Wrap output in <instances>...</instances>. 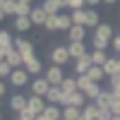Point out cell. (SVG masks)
Returning a JSON list of instances; mask_svg holds the SVG:
<instances>
[{"label": "cell", "instance_id": "6da1fadb", "mask_svg": "<svg viewBox=\"0 0 120 120\" xmlns=\"http://www.w3.org/2000/svg\"><path fill=\"white\" fill-rule=\"evenodd\" d=\"M43 77L48 79V84L51 86H60V82L65 79V72H63V67L60 65H48V70H43Z\"/></svg>", "mask_w": 120, "mask_h": 120}, {"label": "cell", "instance_id": "7a4b0ae2", "mask_svg": "<svg viewBox=\"0 0 120 120\" xmlns=\"http://www.w3.org/2000/svg\"><path fill=\"white\" fill-rule=\"evenodd\" d=\"M86 101H89V98H86V94L77 89V91H72V94H65V96H63V103H60V106H75V108H84V106H86Z\"/></svg>", "mask_w": 120, "mask_h": 120}, {"label": "cell", "instance_id": "3957f363", "mask_svg": "<svg viewBox=\"0 0 120 120\" xmlns=\"http://www.w3.org/2000/svg\"><path fill=\"white\" fill-rule=\"evenodd\" d=\"M70 60H72V58H70L67 46H55L53 51H51V63H53V65H60V67H63V65L70 63Z\"/></svg>", "mask_w": 120, "mask_h": 120}, {"label": "cell", "instance_id": "277c9868", "mask_svg": "<svg viewBox=\"0 0 120 120\" xmlns=\"http://www.w3.org/2000/svg\"><path fill=\"white\" fill-rule=\"evenodd\" d=\"M10 84L17 86V89L26 86V84H29V72H26L24 67H15V70H12V75H10Z\"/></svg>", "mask_w": 120, "mask_h": 120}, {"label": "cell", "instance_id": "5b68a950", "mask_svg": "<svg viewBox=\"0 0 120 120\" xmlns=\"http://www.w3.org/2000/svg\"><path fill=\"white\" fill-rule=\"evenodd\" d=\"M24 70L29 75H43V65H41V60L36 55H26L24 58Z\"/></svg>", "mask_w": 120, "mask_h": 120}, {"label": "cell", "instance_id": "8992f818", "mask_svg": "<svg viewBox=\"0 0 120 120\" xmlns=\"http://www.w3.org/2000/svg\"><path fill=\"white\" fill-rule=\"evenodd\" d=\"M48 89H51V84H48V79H46L43 75H41V77H36L34 82H31V94H36V96H43V98H46Z\"/></svg>", "mask_w": 120, "mask_h": 120}, {"label": "cell", "instance_id": "52a82bcc", "mask_svg": "<svg viewBox=\"0 0 120 120\" xmlns=\"http://www.w3.org/2000/svg\"><path fill=\"white\" fill-rule=\"evenodd\" d=\"M67 51H70V58H72V60H77V58H84V55L89 53L84 41H70V43H67Z\"/></svg>", "mask_w": 120, "mask_h": 120}, {"label": "cell", "instance_id": "ba28073f", "mask_svg": "<svg viewBox=\"0 0 120 120\" xmlns=\"http://www.w3.org/2000/svg\"><path fill=\"white\" fill-rule=\"evenodd\" d=\"M26 106H29V111H34L36 115H41V113L46 111V106H48V103H46V98H43V96L31 94V96H29V103H26Z\"/></svg>", "mask_w": 120, "mask_h": 120}, {"label": "cell", "instance_id": "9c48e42d", "mask_svg": "<svg viewBox=\"0 0 120 120\" xmlns=\"http://www.w3.org/2000/svg\"><path fill=\"white\" fill-rule=\"evenodd\" d=\"M84 38H86V26H82V24H72V26H70L67 43L70 41H84Z\"/></svg>", "mask_w": 120, "mask_h": 120}, {"label": "cell", "instance_id": "30bf717a", "mask_svg": "<svg viewBox=\"0 0 120 120\" xmlns=\"http://www.w3.org/2000/svg\"><path fill=\"white\" fill-rule=\"evenodd\" d=\"M113 101H115L113 89H101V94H98V98H96V106H98V108H111Z\"/></svg>", "mask_w": 120, "mask_h": 120}, {"label": "cell", "instance_id": "8fae6325", "mask_svg": "<svg viewBox=\"0 0 120 120\" xmlns=\"http://www.w3.org/2000/svg\"><path fill=\"white\" fill-rule=\"evenodd\" d=\"M15 48H17V51L22 53L24 58H26V55H34V43L29 41V38H22V36H17V38H15Z\"/></svg>", "mask_w": 120, "mask_h": 120}, {"label": "cell", "instance_id": "7c38bea8", "mask_svg": "<svg viewBox=\"0 0 120 120\" xmlns=\"http://www.w3.org/2000/svg\"><path fill=\"white\" fill-rule=\"evenodd\" d=\"M91 65H94L91 63V53H86L84 58H77L75 60V75H86Z\"/></svg>", "mask_w": 120, "mask_h": 120}, {"label": "cell", "instance_id": "4fadbf2b", "mask_svg": "<svg viewBox=\"0 0 120 120\" xmlns=\"http://www.w3.org/2000/svg\"><path fill=\"white\" fill-rule=\"evenodd\" d=\"M5 60L12 67H24V55L17 51V48H10V51H5Z\"/></svg>", "mask_w": 120, "mask_h": 120}, {"label": "cell", "instance_id": "5bb4252c", "mask_svg": "<svg viewBox=\"0 0 120 120\" xmlns=\"http://www.w3.org/2000/svg\"><path fill=\"white\" fill-rule=\"evenodd\" d=\"M26 103H29V96H24V94H12L10 96V108H12L15 113H19L22 108H26Z\"/></svg>", "mask_w": 120, "mask_h": 120}, {"label": "cell", "instance_id": "9a60e30c", "mask_svg": "<svg viewBox=\"0 0 120 120\" xmlns=\"http://www.w3.org/2000/svg\"><path fill=\"white\" fill-rule=\"evenodd\" d=\"M103 67V72H106V77H113V75H120V60L118 58H111L108 55V60L101 65Z\"/></svg>", "mask_w": 120, "mask_h": 120}, {"label": "cell", "instance_id": "2e32d148", "mask_svg": "<svg viewBox=\"0 0 120 120\" xmlns=\"http://www.w3.org/2000/svg\"><path fill=\"white\" fill-rule=\"evenodd\" d=\"M94 36H98V38H106V41H111V38L115 36L113 34V26L108 24V22H101L96 29H94Z\"/></svg>", "mask_w": 120, "mask_h": 120}, {"label": "cell", "instance_id": "e0dca14e", "mask_svg": "<svg viewBox=\"0 0 120 120\" xmlns=\"http://www.w3.org/2000/svg\"><path fill=\"white\" fill-rule=\"evenodd\" d=\"M63 89H60V86H51V89H48V94H46V101L48 103H53V106H60V103H63Z\"/></svg>", "mask_w": 120, "mask_h": 120}, {"label": "cell", "instance_id": "ac0fdd59", "mask_svg": "<svg viewBox=\"0 0 120 120\" xmlns=\"http://www.w3.org/2000/svg\"><path fill=\"white\" fill-rule=\"evenodd\" d=\"M34 26V22H31V17H24V15H17L15 17V29L19 34H24V31H29V29Z\"/></svg>", "mask_w": 120, "mask_h": 120}, {"label": "cell", "instance_id": "d6986e66", "mask_svg": "<svg viewBox=\"0 0 120 120\" xmlns=\"http://www.w3.org/2000/svg\"><path fill=\"white\" fill-rule=\"evenodd\" d=\"M29 17H31L34 26H43V24H46V19H48V12H46L43 7H34V10H31V15H29Z\"/></svg>", "mask_w": 120, "mask_h": 120}, {"label": "cell", "instance_id": "ffe728a7", "mask_svg": "<svg viewBox=\"0 0 120 120\" xmlns=\"http://www.w3.org/2000/svg\"><path fill=\"white\" fill-rule=\"evenodd\" d=\"M98 24H101V17H98V12L94 7H86V29H96Z\"/></svg>", "mask_w": 120, "mask_h": 120}, {"label": "cell", "instance_id": "44dd1931", "mask_svg": "<svg viewBox=\"0 0 120 120\" xmlns=\"http://www.w3.org/2000/svg\"><path fill=\"white\" fill-rule=\"evenodd\" d=\"M79 118H82V108L63 106V120H79Z\"/></svg>", "mask_w": 120, "mask_h": 120}, {"label": "cell", "instance_id": "7402d4cb", "mask_svg": "<svg viewBox=\"0 0 120 120\" xmlns=\"http://www.w3.org/2000/svg\"><path fill=\"white\" fill-rule=\"evenodd\" d=\"M72 17L65 15V12H58V31H70V26H72Z\"/></svg>", "mask_w": 120, "mask_h": 120}, {"label": "cell", "instance_id": "603a6c76", "mask_svg": "<svg viewBox=\"0 0 120 120\" xmlns=\"http://www.w3.org/2000/svg\"><path fill=\"white\" fill-rule=\"evenodd\" d=\"M60 89H63V94L77 91V75H75V77H65L63 82H60Z\"/></svg>", "mask_w": 120, "mask_h": 120}, {"label": "cell", "instance_id": "cb8c5ba5", "mask_svg": "<svg viewBox=\"0 0 120 120\" xmlns=\"http://www.w3.org/2000/svg\"><path fill=\"white\" fill-rule=\"evenodd\" d=\"M43 115H46L48 120H60V118H63V108H60V106H53V103H48V106H46V111H43Z\"/></svg>", "mask_w": 120, "mask_h": 120}, {"label": "cell", "instance_id": "d4e9b609", "mask_svg": "<svg viewBox=\"0 0 120 120\" xmlns=\"http://www.w3.org/2000/svg\"><path fill=\"white\" fill-rule=\"evenodd\" d=\"M41 7L46 10L48 15H58V12H63V5H60L58 0H43V3H41Z\"/></svg>", "mask_w": 120, "mask_h": 120}, {"label": "cell", "instance_id": "484cf974", "mask_svg": "<svg viewBox=\"0 0 120 120\" xmlns=\"http://www.w3.org/2000/svg\"><path fill=\"white\" fill-rule=\"evenodd\" d=\"M86 75L91 77V82H98V84H101V79L106 77V72H103V67H101V65H91Z\"/></svg>", "mask_w": 120, "mask_h": 120}, {"label": "cell", "instance_id": "4316f807", "mask_svg": "<svg viewBox=\"0 0 120 120\" xmlns=\"http://www.w3.org/2000/svg\"><path fill=\"white\" fill-rule=\"evenodd\" d=\"M0 48L3 51L15 48V36H10V31H0Z\"/></svg>", "mask_w": 120, "mask_h": 120}, {"label": "cell", "instance_id": "83f0119b", "mask_svg": "<svg viewBox=\"0 0 120 120\" xmlns=\"http://www.w3.org/2000/svg\"><path fill=\"white\" fill-rule=\"evenodd\" d=\"M70 17H72L75 24L86 26V7H82V10H72V12H70Z\"/></svg>", "mask_w": 120, "mask_h": 120}, {"label": "cell", "instance_id": "f1b7e54d", "mask_svg": "<svg viewBox=\"0 0 120 120\" xmlns=\"http://www.w3.org/2000/svg\"><path fill=\"white\" fill-rule=\"evenodd\" d=\"M89 41H91V48H94V51H106V48L111 46V41L98 38V36H94V34H91V38H89Z\"/></svg>", "mask_w": 120, "mask_h": 120}, {"label": "cell", "instance_id": "f546056e", "mask_svg": "<svg viewBox=\"0 0 120 120\" xmlns=\"http://www.w3.org/2000/svg\"><path fill=\"white\" fill-rule=\"evenodd\" d=\"M91 84H94V82H91V77H89V75H77V89H79V91H86Z\"/></svg>", "mask_w": 120, "mask_h": 120}, {"label": "cell", "instance_id": "4dcf8cb0", "mask_svg": "<svg viewBox=\"0 0 120 120\" xmlns=\"http://www.w3.org/2000/svg\"><path fill=\"white\" fill-rule=\"evenodd\" d=\"M84 94H86V98H89V101H96V98H98V94H101V84H98V82H94V84L89 86Z\"/></svg>", "mask_w": 120, "mask_h": 120}, {"label": "cell", "instance_id": "1f68e13d", "mask_svg": "<svg viewBox=\"0 0 120 120\" xmlns=\"http://www.w3.org/2000/svg\"><path fill=\"white\" fill-rule=\"evenodd\" d=\"M31 3H22V0H17V15H24V17H29V15H31ZM15 15V17H17Z\"/></svg>", "mask_w": 120, "mask_h": 120}, {"label": "cell", "instance_id": "d6a6232c", "mask_svg": "<svg viewBox=\"0 0 120 120\" xmlns=\"http://www.w3.org/2000/svg\"><path fill=\"white\" fill-rule=\"evenodd\" d=\"M106 60H108L106 51H91V63H94V65H103Z\"/></svg>", "mask_w": 120, "mask_h": 120}, {"label": "cell", "instance_id": "836d02e7", "mask_svg": "<svg viewBox=\"0 0 120 120\" xmlns=\"http://www.w3.org/2000/svg\"><path fill=\"white\" fill-rule=\"evenodd\" d=\"M43 29H46V31H58V15H48Z\"/></svg>", "mask_w": 120, "mask_h": 120}, {"label": "cell", "instance_id": "e575fe53", "mask_svg": "<svg viewBox=\"0 0 120 120\" xmlns=\"http://www.w3.org/2000/svg\"><path fill=\"white\" fill-rule=\"evenodd\" d=\"M3 10H5V15H7V17H15V15H17V0H5Z\"/></svg>", "mask_w": 120, "mask_h": 120}, {"label": "cell", "instance_id": "d590c367", "mask_svg": "<svg viewBox=\"0 0 120 120\" xmlns=\"http://www.w3.org/2000/svg\"><path fill=\"white\" fill-rule=\"evenodd\" d=\"M86 7V0H67V10L72 12V10H82Z\"/></svg>", "mask_w": 120, "mask_h": 120}, {"label": "cell", "instance_id": "8d00e7d4", "mask_svg": "<svg viewBox=\"0 0 120 120\" xmlns=\"http://www.w3.org/2000/svg\"><path fill=\"white\" fill-rule=\"evenodd\" d=\"M113 113H111V108H98V118L96 120H111Z\"/></svg>", "mask_w": 120, "mask_h": 120}, {"label": "cell", "instance_id": "74e56055", "mask_svg": "<svg viewBox=\"0 0 120 120\" xmlns=\"http://www.w3.org/2000/svg\"><path fill=\"white\" fill-rule=\"evenodd\" d=\"M118 86H120V75L108 77V89H118Z\"/></svg>", "mask_w": 120, "mask_h": 120}, {"label": "cell", "instance_id": "f35d334b", "mask_svg": "<svg viewBox=\"0 0 120 120\" xmlns=\"http://www.w3.org/2000/svg\"><path fill=\"white\" fill-rule=\"evenodd\" d=\"M111 46H113V51H115V53H118V55H120V34H118V36H113V38H111Z\"/></svg>", "mask_w": 120, "mask_h": 120}, {"label": "cell", "instance_id": "ab89813d", "mask_svg": "<svg viewBox=\"0 0 120 120\" xmlns=\"http://www.w3.org/2000/svg\"><path fill=\"white\" fill-rule=\"evenodd\" d=\"M111 113H113V115H120V98H115V101H113V106H111Z\"/></svg>", "mask_w": 120, "mask_h": 120}, {"label": "cell", "instance_id": "60d3db41", "mask_svg": "<svg viewBox=\"0 0 120 120\" xmlns=\"http://www.w3.org/2000/svg\"><path fill=\"white\" fill-rule=\"evenodd\" d=\"M5 91H7V84L3 82V79H0V96H5Z\"/></svg>", "mask_w": 120, "mask_h": 120}, {"label": "cell", "instance_id": "b9f144b4", "mask_svg": "<svg viewBox=\"0 0 120 120\" xmlns=\"http://www.w3.org/2000/svg\"><path fill=\"white\" fill-rule=\"evenodd\" d=\"M98 3H103V0H86V5H89V7H96Z\"/></svg>", "mask_w": 120, "mask_h": 120}, {"label": "cell", "instance_id": "7bdbcfd3", "mask_svg": "<svg viewBox=\"0 0 120 120\" xmlns=\"http://www.w3.org/2000/svg\"><path fill=\"white\" fill-rule=\"evenodd\" d=\"M113 96H115V98H120V86H118V89H113Z\"/></svg>", "mask_w": 120, "mask_h": 120}, {"label": "cell", "instance_id": "ee69618b", "mask_svg": "<svg viewBox=\"0 0 120 120\" xmlns=\"http://www.w3.org/2000/svg\"><path fill=\"white\" fill-rule=\"evenodd\" d=\"M3 60H5V51H3V48H0V63H3Z\"/></svg>", "mask_w": 120, "mask_h": 120}, {"label": "cell", "instance_id": "f6af8a7d", "mask_svg": "<svg viewBox=\"0 0 120 120\" xmlns=\"http://www.w3.org/2000/svg\"><path fill=\"white\" fill-rule=\"evenodd\" d=\"M58 3H60V5H63V10L67 7V0H58Z\"/></svg>", "mask_w": 120, "mask_h": 120}, {"label": "cell", "instance_id": "bcb514c9", "mask_svg": "<svg viewBox=\"0 0 120 120\" xmlns=\"http://www.w3.org/2000/svg\"><path fill=\"white\" fill-rule=\"evenodd\" d=\"M79 120H94V118H89V115H84V113H82V118H79Z\"/></svg>", "mask_w": 120, "mask_h": 120}, {"label": "cell", "instance_id": "7dc6e473", "mask_svg": "<svg viewBox=\"0 0 120 120\" xmlns=\"http://www.w3.org/2000/svg\"><path fill=\"white\" fill-rule=\"evenodd\" d=\"M36 120H48V118H46V115L41 113V115H36Z\"/></svg>", "mask_w": 120, "mask_h": 120}, {"label": "cell", "instance_id": "c3c4849f", "mask_svg": "<svg viewBox=\"0 0 120 120\" xmlns=\"http://www.w3.org/2000/svg\"><path fill=\"white\" fill-rule=\"evenodd\" d=\"M103 3H106V5H113V3H118V0H103Z\"/></svg>", "mask_w": 120, "mask_h": 120}, {"label": "cell", "instance_id": "681fc988", "mask_svg": "<svg viewBox=\"0 0 120 120\" xmlns=\"http://www.w3.org/2000/svg\"><path fill=\"white\" fill-rule=\"evenodd\" d=\"M3 5H5V0H0V10H3ZM3 12H5V10H3Z\"/></svg>", "mask_w": 120, "mask_h": 120}, {"label": "cell", "instance_id": "f907efd6", "mask_svg": "<svg viewBox=\"0 0 120 120\" xmlns=\"http://www.w3.org/2000/svg\"><path fill=\"white\" fill-rule=\"evenodd\" d=\"M111 120H120V115H113V118H111Z\"/></svg>", "mask_w": 120, "mask_h": 120}, {"label": "cell", "instance_id": "816d5d0a", "mask_svg": "<svg viewBox=\"0 0 120 120\" xmlns=\"http://www.w3.org/2000/svg\"><path fill=\"white\" fill-rule=\"evenodd\" d=\"M22 3H31V0H22Z\"/></svg>", "mask_w": 120, "mask_h": 120}, {"label": "cell", "instance_id": "f5cc1de1", "mask_svg": "<svg viewBox=\"0 0 120 120\" xmlns=\"http://www.w3.org/2000/svg\"><path fill=\"white\" fill-rule=\"evenodd\" d=\"M0 120H3V115H0Z\"/></svg>", "mask_w": 120, "mask_h": 120}, {"label": "cell", "instance_id": "db71d44e", "mask_svg": "<svg viewBox=\"0 0 120 120\" xmlns=\"http://www.w3.org/2000/svg\"><path fill=\"white\" fill-rule=\"evenodd\" d=\"M118 60H120V55H118Z\"/></svg>", "mask_w": 120, "mask_h": 120}, {"label": "cell", "instance_id": "11a10c76", "mask_svg": "<svg viewBox=\"0 0 120 120\" xmlns=\"http://www.w3.org/2000/svg\"><path fill=\"white\" fill-rule=\"evenodd\" d=\"M60 120H63V118H60Z\"/></svg>", "mask_w": 120, "mask_h": 120}]
</instances>
